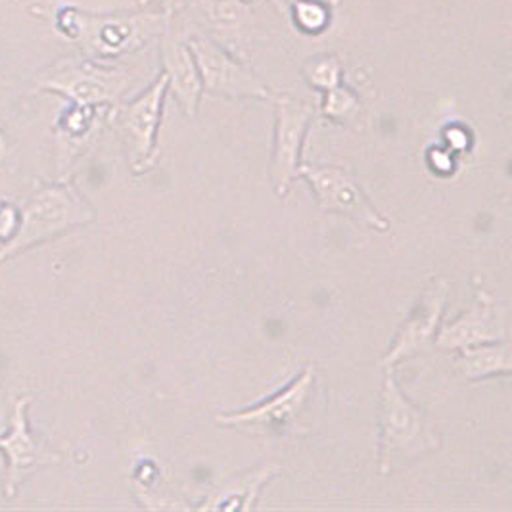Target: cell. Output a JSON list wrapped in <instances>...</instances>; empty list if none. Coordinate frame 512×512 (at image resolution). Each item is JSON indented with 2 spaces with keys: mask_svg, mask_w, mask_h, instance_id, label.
Instances as JSON below:
<instances>
[{
  "mask_svg": "<svg viewBox=\"0 0 512 512\" xmlns=\"http://www.w3.org/2000/svg\"><path fill=\"white\" fill-rule=\"evenodd\" d=\"M202 16L213 31L221 37L236 39L242 37L250 22V4L242 0H196Z\"/></svg>",
  "mask_w": 512,
  "mask_h": 512,
  "instance_id": "cell-17",
  "label": "cell"
},
{
  "mask_svg": "<svg viewBox=\"0 0 512 512\" xmlns=\"http://www.w3.org/2000/svg\"><path fill=\"white\" fill-rule=\"evenodd\" d=\"M6 139H4V135H2V131H0V163L4 162V156H6Z\"/></svg>",
  "mask_w": 512,
  "mask_h": 512,
  "instance_id": "cell-24",
  "label": "cell"
},
{
  "mask_svg": "<svg viewBox=\"0 0 512 512\" xmlns=\"http://www.w3.org/2000/svg\"><path fill=\"white\" fill-rule=\"evenodd\" d=\"M443 139L447 144V150H466L468 148V129L463 125H449L443 133Z\"/></svg>",
  "mask_w": 512,
  "mask_h": 512,
  "instance_id": "cell-21",
  "label": "cell"
},
{
  "mask_svg": "<svg viewBox=\"0 0 512 512\" xmlns=\"http://www.w3.org/2000/svg\"><path fill=\"white\" fill-rule=\"evenodd\" d=\"M328 2H330L334 8H338V4H340V0H328Z\"/></svg>",
  "mask_w": 512,
  "mask_h": 512,
  "instance_id": "cell-25",
  "label": "cell"
},
{
  "mask_svg": "<svg viewBox=\"0 0 512 512\" xmlns=\"http://www.w3.org/2000/svg\"><path fill=\"white\" fill-rule=\"evenodd\" d=\"M188 47L196 60L204 93L233 100H273L275 94L256 71L215 37L200 31L188 33Z\"/></svg>",
  "mask_w": 512,
  "mask_h": 512,
  "instance_id": "cell-7",
  "label": "cell"
},
{
  "mask_svg": "<svg viewBox=\"0 0 512 512\" xmlns=\"http://www.w3.org/2000/svg\"><path fill=\"white\" fill-rule=\"evenodd\" d=\"M279 14L282 16H286V8H288V4L292 2V0H267Z\"/></svg>",
  "mask_w": 512,
  "mask_h": 512,
  "instance_id": "cell-23",
  "label": "cell"
},
{
  "mask_svg": "<svg viewBox=\"0 0 512 512\" xmlns=\"http://www.w3.org/2000/svg\"><path fill=\"white\" fill-rule=\"evenodd\" d=\"M323 403L315 367L309 365L275 396L215 420L219 426L257 436H307L321 420Z\"/></svg>",
  "mask_w": 512,
  "mask_h": 512,
  "instance_id": "cell-4",
  "label": "cell"
},
{
  "mask_svg": "<svg viewBox=\"0 0 512 512\" xmlns=\"http://www.w3.org/2000/svg\"><path fill=\"white\" fill-rule=\"evenodd\" d=\"M449 292V282L440 277L426 284L409 317L397 328L390 350L382 355L378 363L382 369H396L401 361H407L434 346L436 334L442 325L443 309L449 300Z\"/></svg>",
  "mask_w": 512,
  "mask_h": 512,
  "instance_id": "cell-11",
  "label": "cell"
},
{
  "mask_svg": "<svg viewBox=\"0 0 512 512\" xmlns=\"http://www.w3.org/2000/svg\"><path fill=\"white\" fill-rule=\"evenodd\" d=\"M173 20L163 29L158 39L162 73L167 79L169 93L173 94L183 114L188 119H194L198 114L204 89H202L196 60L188 47V33L177 31Z\"/></svg>",
  "mask_w": 512,
  "mask_h": 512,
  "instance_id": "cell-14",
  "label": "cell"
},
{
  "mask_svg": "<svg viewBox=\"0 0 512 512\" xmlns=\"http://www.w3.org/2000/svg\"><path fill=\"white\" fill-rule=\"evenodd\" d=\"M33 397L29 394L14 399L8 430L0 436V453L6 461L4 495L12 499L18 495L25 480H29L39 468L62 463V455L48 447L47 442L37 436L29 422V407Z\"/></svg>",
  "mask_w": 512,
  "mask_h": 512,
  "instance_id": "cell-8",
  "label": "cell"
},
{
  "mask_svg": "<svg viewBox=\"0 0 512 512\" xmlns=\"http://www.w3.org/2000/svg\"><path fill=\"white\" fill-rule=\"evenodd\" d=\"M300 177L309 183L317 206L326 213L348 217L353 223L378 233L390 229L386 217L374 208L363 188L342 167L302 163Z\"/></svg>",
  "mask_w": 512,
  "mask_h": 512,
  "instance_id": "cell-10",
  "label": "cell"
},
{
  "mask_svg": "<svg viewBox=\"0 0 512 512\" xmlns=\"http://www.w3.org/2000/svg\"><path fill=\"white\" fill-rule=\"evenodd\" d=\"M0 211H2V202H0Z\"/></svg>",
  "mask_w": 512,
  "mask_h": 512,
  "instance_id": "cell-27",
  "label": "cell"
},
{
  "mask_svg": "<svg viewBox=\"0 0 512 512\" xmlns=\"http://www.w3.org/2000/svg\"><path fill=\"white\" fill-rule=\"evenodd\" d=\"M275 139L271 156V183L275 194L284 198L300 177L302 150L309 127L315 119V106L292 94H275Z\"/></svg>",
  "mask_w": 512,
  "mask_h": 512,
  "instance_id": "cell-9",
  "label": "cell"
},
{
  "mask_svg": "<svg viewBox=\"0 0 512 512\" xmlns=\"http://www.w3.org/2000/svg\"><path fill=\"white\" fill-rule=\"evenodd\" d=\"M453 369L468 382H480L493 376L511 374V348L503 342H488L457 350Z\"/></svg>",
  "mask_w": 512,
  "mask_h": 512,
  "instance_id": "cell-16",
  "label": "cell"
},
{
  "mask_svg": "<svg viewBox=\"0 0 512 512\" xmlns=\"http://www.w3.org/2000/svg\"><path fill=\"white\" fill-rule=\"evenodd\" d=\"M442 447L436 422L399 388L394 369H384L378 413V472L396 474Z\"/></svg>",
  "mask_w": 512,
  "mask_h": 512,
  "instance_id": "cell-2",
  "label": "cell"
},
{
  "mask_svg": "<svg viewBox=\"0 0 512 512\" xmlns=\"http://www.w3.org/2000/svg\"><path fill=\"white\" fill-rule=\"evenodd\" d=\"M280 474L277 463H265L254 470L225 480L217 488L202 497V503L194 505L200 511H254L263 488Z\"/></svg>",
  "mask_w": 512,
  "mask_h": 512,
  "instance_id": "cell-15",
  "label": "cell"
},
{
  "mask_svg": "<svg viewBox=\"0 0 512 512\" xmlns=\"http://www.w3.org/2000/svg\"><path fill=\"white\" fill-rule=\"evenodd\" d=\"M359 110H361L359 94L344 81L334 89L323 93L321 116L332 123H338V125L350 123L351 119L359 114Z\"/></svg>",
  "mask_w": 512,
  "mask_h": 512,
  "instance_id": "cell-20",
  "label": "cell"
},
{
  "mask_svg": "<svg viewBox=\"0 0 512 512\" xmlns=\"http://www.w3.org/2000/svg\"><path fill=\"white\" fill-rule=\"evenodd\" d=\"M334 6L328 0H292L286 16L298 33L305 37H321L332 27Z\"/></svg>",
  "mask_w": 512,
  "mask_h": 512,
  "instance_id": "cell-18",
  "label": "cell"
},
{
  "mask_svg": "<svg viewBox=\"0 0 512 512\" xmlns=\"http://www.w3.org/2000/svg\"><path fill=\"white\" fill-rule=\"evenodd\" d=\"M39 91L58 94L71 104L114 108L133 87V75L117 62H102L87 56L66 58L35 75Z\"/></svg>",
  "mask_w": 512,
  "mask_h": 512,
  "instance_id": "cell-5",
  "label": "cell"
},
{
  "mask_svg": "<svg viewBox=\"0 0 512 512\" xmlns=\"http://www.w3.org/2000/svg\"><path fill=\"white\" fill-rule=\"evenodd\" d=\"M110 108L68 104L54 121V165L56 181H71V173L91 150L108 125Z\"/></svg>",
  "mask_w": 512,
  "mask_h": 512,
  "instance_id": "cell-13",
  "label": "cell"
},
{
  "mask_svg": "<svg viewBox=\"0 0 512 512\" xmlns=\"http://www.w3.org/2000/svg\"><path fill=\"white\" fill-rule=\"evenodd\" d=\"M302 75L313 91L323 94L344 81V64L332 52L315 54L303 62Z\"/></svg>",
  "mask_w": 512,
  "mask_h": 512,
  "instance_id": "cell-19",
  "label": "cell"
},
{
  "mask_svg": "<svg viewBox=\"0 0 512 512\" xmlns=\"http://www.w3.org/2000/svg\"><path fill=\"white\" fill-rule=\"evenodd\" d=\"M175 16L142 10L133 12H89L77 6H60L54 12V31L81 54L102 62H119L158 41Z\"/></svg>",
  "mask_w": 512,
  "mask_h": 512,
  "instance_id": "cell-1",
  "label": "cell"
},
{
  "mask_svg": "<svg viewBox=\"0 0 512 512\" xmlns=\"http://www.w3.org/2000/svg\"><path fill=\"white\" fill-rule=\"evenodd\" d=\"M96 211L71 181L43 183L20 208V225L0 244V263L94 223Z\"/></svg>",
  "mask_w": 512,
  "mask_h": 512,
  "instance_id": "cell-3",
  "label": "cell"
},
{
  "mask_svg": "<svg viewBox=\"0 0 512 512\" xmlns=\"http://www.w3.org/2000/svg\"><path fill=\"white\" fill-rule=\"evenodd\" d=\"M167 94V79L160 71L142 93L123 100L108 112V125L116 131L133 175H144L156 165Z\"/></svg>",
  "mask_w": 512,
  "mask_h": 512,
  "instance_id": "cell-6",
  "label": "cell"
},
{
  "mask_svg": "<svg viewBox=\"0 0 512 512\" xmlns=\"http://www.w3.org/2000/svg\"><path fill=\"white\" fill-rule=\"evenodd\" d=\"M507 338V315L488 290L476 282L474 303L457 319L440 325L434 346L440 350L457 351Z\"/></svg>",
  "mask_w": 512,
  "mask_h": 512,
  "instance_id": "cell-12",
  "label": "cell"
},
{
  "mask_svg": "<svg viewBox=\"0 0 512 512\" xmlns=\"http://www.w3.org/2000/svg\"><path fill=\"white\" fill-rule=\"evenodd\" d=\"M137 8L142 10H158L175 16L181 8L187 6V0H135Z\"/></svg>",
  "mask_w": 512,
  "mask_h": 512,
  "instance_id": "cell-22",
  "label": "cell"
},
{
  "mask_svg": "<svg viewBox=\"0 0 512 512\" xmlns=\"http://www.w3.org/2000/svg\"><path fill=\"white\" fill-rule=\"evenodd\" d=\"M242 2H246V4H250V6H252L256 0H242Z\"/></svg>",
  "mask_w": 512,
  "mask_h": 512,
  "instance_id": "cell-26",
  "label": "cell"
}]
</instances>
